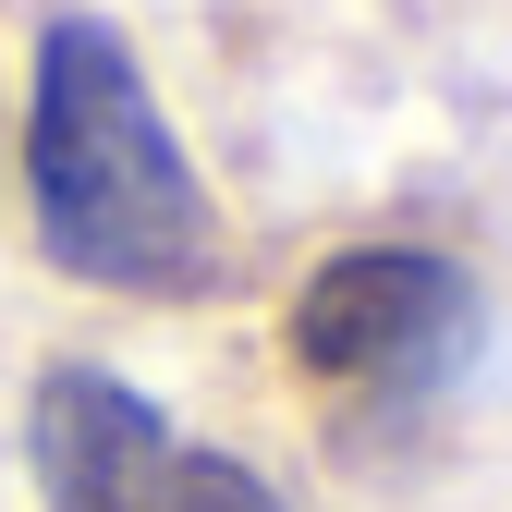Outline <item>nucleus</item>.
<instances>
[{
  "label": "nucleus",
  "instance_id": "7ed1b4c3",
  "mask_svg": "<svg viewBox=\"0 0 512 512\" xmlns=\"http://www.w3.org/2000/svg\"><path fill=\"white\" fill-rule=\"evenodd\" d=\"M25 476L49 512H183L208 476L196 439H171V415L110 366H49L25 403Z\"/></svg>",
  "mask_w": 512,
  "mask_h": 512
},
{
  "label": "nucleus",
  "instance_id": "f257e3e1",
  "mask_svg": "<svg viewBox=\"0 0 512 512\" xmlns=\"http://www.w3.org/2000/svg\"><path fill=\"white\" fill-rule=\"evenodd\" d=\"M25 208L49 269L98 293H208L220 232L208 183L171 147L147 61L122 49L98 13H61L37 37V98H25Z\"/></svg>",
  "mask_w": 512,
  "mask_h": 512
},
{
  "label": "nucleus",
  "instance_id": "f03ea898",
  "mask_svg": "<svg viewBox=\"0 0 512 512\" xmlns=\"http://www.w3.org/2000/svg\"><path fill=\"white\" fill-rule=\"evenodd\" d=\"M476 281L452 269V256L427 244H354L330 256L305 293H293V366L305 378H342V391H378V403H427L452 391L464 354H476Z\"/></svg>",
  "mask_w": 512,
  "mask_h": 512
}]
</instances>
